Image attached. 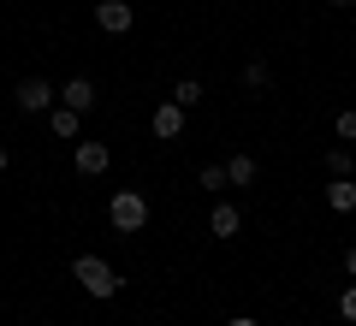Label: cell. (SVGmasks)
<instances>
[{
	"mask_svg": "<svg viewBox=\"0 0 356 326\" xmlns=\"http://www.w3.org/2000/svg\"><path fill=\"white\" fill-rule=\"evenodd\" d=\"M332 131H339V142H356V107H344V113H339V125H332Z\"/></svg>",
	"mask_w": 356,
	"mask_h": 326,
	"instance_id": "9a60e30c",
	"label": "cell"
},
{
	"mask_svg": "<svg viewBox=\"0 0 356 326\" xmlns=\"http://www.w3.org/2000/svg\"><path fill=\"white\" fill-rule=\"evenodd\" d=\"M327 6H356V0H327Z\"/></svg>",
	"mask_w": 356,
	"mask_h": 326,
	"instance_id": "44dd1931",
	"label": "cell"
},
{
	"mask_svg": "<svg viewBox=\"0 0 356 326\" xmlns=\"http://www.w3.org/2000/svg\"><path fill=\"white\" fill-rule=\"evenodd\" d=\"M60 107H72V113H89V107H95V83H89V77H72V83H60Z\"/></svg>",
	"mask_w": 356,
	"mask_h": 326,
	"instance_id": "52a82bcc",
	"label": "cell"
},
{
	"mask_svg": "<svg viewBox=\"0 0 356 326\" xmlns=\"http://www.w3.org/2000/svg\"><path fill=\"white\" fill-rule=\"evenodd\" d=\"M48 131H54V137H65V142H72L77 131H83V113H72V107H54V113H48Z\"/></svg>",
	"mask_w": 356,
	"mask_h": 326,
	"instance_id": "30bf717a",
	"label": "cell"
},
{
	"mask_svg": "<svg viewBox=\"0 0 356 326\" xmlns=\"http://www.w3.org/2000/svg\"><path fill=\"white\" fill-rule=\"evenodd\" d=\"M339 314H344V320H356V285L339 291Z\"/></svg>",
	"mask_w": 356,
	"mask_h": 326,
	"instance_id": "e0dca14e",
	"label": "cell"
},
{
	"mask_svg": "<svg viewBox=\"0 0 356 326\" xmlns=\"http://www.w3.org/2000/svg\"><path fill=\"white\" fill-rule=\"evenodd\" d=\"M350 13H356V6H350Z\"/></svg>",
	"mask_w": 356,
	"mask_h": 326,
	"instance_id": "7402d4cb",
	"label": "cell"
},
{
	"mask_svg": "<svg viewBox=\"0 0 356 326\" xmlns=\"http://www.w3.org/2000/svg\"><path fill=\"white\" fill-rule=\"evenodd\" d=\"M226 184H255V154H232L226 161Z\"/></svg>",
	"mask_w": 356,
	"mask_h": 326,
	"instance_id": "8fae6325",
	"label": "cell"
},
{
	"mask_svg": "<svg viewBox=\"0 0 356 326\" xmlns=\"http://www.w3.org/2000/svg\"><path fill=\"white\" fill-rule=\"evenodd\" d=\"M13 101H18V113H54V107H60V89H54L48 77H24V83L13 89Z\"/></svg>",
	"mask_w": 356,
	"mask_h": 326,
	"instance_id": "3957f363",
	"label": "cell"
},
{
	"mask_svg": "<svg viewBox=\"0 0 356 326\" xmlns=\"http://www.w3.org/2000/svg\"><path fill=\"white\" fill-rule=\"evenodd\" d=\"M149 131H154L161 142L184 137V107H178V101H161V107H154V119H149Z\"/></svg>",
	"mask_w": 356,
	"mask_h": 326,
	"instance_id": "8992f818",
	"label": "cell"
},
{
	"mask_svg": "<svg viewBox=\"0 0 356 326\" xmlns=\"http://www.w3.org/2000/svg\"><path fill=\"white\" fill-rule=\"evenodd\" d=\"M267 77H273V72H267V60H250V65H243V83H250V89H267Z\"/></svg>",
	"mask_w": 356,
	"mask_h": 326,
	"instance_id": "5bb4252c",
	"label": "cell"
},
{
	"mask_svg": "<svg viewBox=\"0 0 356 326\" xmlns=\"http://www.w3.org/2000/svg\"><path fill=\"white\" fill-rule=\"evenodd\" d=\"M344 273L356 279V243H350V250H344Z\"/></svg>",
	"mask_w": 356,
	"mask_h": 326,
	"instance_id": "ac0fdd59",
	"label": "cell"
},
{
	"mask_svg": "<svg viewBox=\"0 0 356 326\" xmlns=\"http://www.w3.org/2000/svg\"><path fill=\"white\" fill-rule=\"evenodd\" d=\"M202 190H226V166H202Z\"/></svg>",
	"mask_w": 356,
	"mask_h": 326,
	"instance_id": "2e32d148",
	"label": "cell"
},
{
	"mask_svg": "<svg viewBox=\"0 0 356 326\" xmlns=\"http://www.w3.org/2000/svg\"><path fill=\"white\" fill-rule=\"evenodd\" d=\"M107 220H113V231L137 238V231L149 226V196H143V190H113V202H107Z\"/></svg>",
	"mask_w": 356,
	"mask_h": 326,
	"instance_id": "7a4b0ae2",
	"label": "cell"
},
{
	"mask_svg": "<svg viewBox=\"0 0 356 326\" xmlns=\"http://www.w3.org/2000/svg\"><path fill=\"white\" fill-rule=\"evenodd\" d=\"M166 101H178V107L191 113L196 101H202V83H196V77H184V83H178V89H172V95H166Z\"/></svg>",
	"mask_w": 356,
	"mask_h": 326,
	"instance_id": "7c38bea8",
	"label": "cell"
},
{
	"mask_svg": "<svg viewBox=\"0 0 356 326\" xmlns=\"http://www.w3.org/2000/svg\"><path fill=\"white\" fill-rule=\"evenodd\" d=\"M72 166H77L83 178H102L107 166H113V149H107V142H77V149H72Z\"/></svg>",
	"mask_w": 356,
	"mask_h": 326,
	"instance_id": "277c9868",
	"label": "cell"
},
{
	"mask_svg": "<svg viewBox=\"0 0 356 326\" xmlns=\"http://www.w3.org/2000/svg\"><path fill=\"white\" fill-rule=\"evenodd\" d=\"M327 208L332 213H356V184H350V178H332V184H327Z\"/></svg>",
	"mask_w": 356,
	"mask_h": 326,
	"instance_id": "9c48e42d",
	"label": "cell"
},
{
	"mask_svg": "<svg viewBox=\"0 0 356 326\" xmlns=\"http://www.w3.org/2000/svg\"><path fill=\"white\" fill-rule=\"evenodd\" d=\"M350 166H356L350 149H327V172H332V178H350Z\"/></svg>",
	"mask_w": 356,
	"mask_h": 326,
	"instance_id": "4fadbf2b",
	"label": "cell"
},
{
	"mask_svg": "<svg viewBox=\"0 0 356 326\" xmlns=\"http://www.w3.org/2000/svg\"><path fill=\"white\" fill-rule=\"evenodd\" d=\"M208 231H214V238H238V231H243V213L232 208V202H214V213H208Z\"/></svg>",
	"mask_w": 356,
	"mask_h": 326,
	"instance_id": "ba28073f",
	"label": "cell"
},
{
	"mask_svg": "<svg viewBox=\"0 0 356 326\" xmlns=\"http://www.w3.org/2000/svg\"><path fill=\"white\" fill-rule=\"evenodd\" d=\"M131 18H137V13H131V0H102V6H95V24H102L107 36H125Z\"/></svg>",
	"mask_w": 356,
	"mask_h": 326,
	"instance_id": "5b68a950",
	"label": "cell"
},
{
	"mask_svg": "<svg viewBox=\"0 0 356 326\" xmlns=\"http://www.w3.org/2000/svg\"><path fill=\"white\" fill-rule=\"evenodd\" d=\"M6 166H13V154H6V142H0V172H6Z\"/></svg>",
	"mask_w": 356,
	"mask_h": 326,
	"instance_id": "ffe728a7",
	"label": "cell"
},
{
	"mask_svg": "<svg viewBox=\"0 0 356 326\" xmlns=\"http://www.w3.org/2000/svg\"><path fill=\"white\" fill-rule=\"evenodd\" d=\"M72 279H77V285H83V291H89V297H95V302L119 297V285H125V279H119L113 267L102 261V255H77V261H72Z\"/></svg>",
	"mask_w": 356,
	"mask_h": 326,
	"instance_id": "6da1fadb",
	"label": "cell"
},
{
	"mask_svg": "<svg viewBox=\"0 0 356 326\" xmlns=\"http://www.w3.org/2000/svg\"><path fill=\"white\" fill-rule=\"evenodd\" d=\"M226 326H255V320H250V314H232V320H226Z\"/></svg>",
	"mask_w": 356,
	"mask_h": 326,
	"instance_id": "d6986e66",
	"label": "cell"
}]
</instances>
